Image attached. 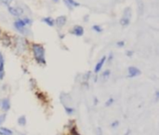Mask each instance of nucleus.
Returning a JSON list of instances; mask_svg holds the SVG:
<instances>
[{"mask_svg": "<svg viewBox=\"0 0 159 135\" xmlns=\"http://www.w3.org/2000/svg\"><path fill=\"white\" fill-rule=\"evenodd\" d=\"M1 41H2V44L4 45L5 47H9L10 46V44H11V38H10V36L8 35V34H4V35H1Z\"/></svg>", "mask_w": 159, "mask_h": 135, "instance_id": "nucleus-8", "label": "nucleus"}, {"mask_svg": "<svg viewBox=\"0 0 159 135\" xmlns=\"http://www.w3.org/2000/svg\"><path fill=\"white\" fill-rule=\"evenodd\" d=\"M106 59H107V61H108L109 62H111L113 61V59H114V54L112 53V52H111L108 57H106Z\"/></svg>", "mask_w": 159, "mask_h": 135, "instance_id": "nucleus-23", "label": "nucleus"}, {"mask_svg": "<svg viewBox=\"0 0 159 135\" xmlns=\"http://www.w3.org/2000/svg\"><path fill=\"white\" fill-rule=\"evenodd\" d=\"M18 124L21 127L26 125V118H25V116H21V117L19 118V119H18Z\"/></svg>", "mask_w": 159, "mask_h": 135, "instance_id": "nucleus-14", "label": "nucleus"}, {"mask_svg": "<svg viewBox=\"0 0 159 135\" xmlns=\"http://www.w3.org/2000/svg\"><path fill=\"white\" fill-rule=\"evenodd\" d=\"M70 133H71V135H80L78 133V132H77L75 127H73V128H72L71 130H70Z\"/></svg>", "mask_w": 159, "mask_h": 135, "instance_id": "nucleus-20", "label": "nucleus"}, {"mask_svg": "<svg viewBox=\"0 0 159 135\" xmlns=\"http://www.w3.org/2000/svg\"><path fill=\"white\" fill-rule=\"evenodd\" d=\"M71 33L75 36H82L84 35V28L81 25H75Z\"/></svg>", "mask_w": 159, "mask_h": 135, "instance_id": "nucleus-6", "label": "nucleus"}, {"mask_svg": "<svg viewBox=\"0 0 159 135\" xmlns=\"http://www.w3.org/2000/svg\"><path fill=\"white\" fill-rule=\"evenodd\" d=\"M129 24H130V18L128 17H126V16H123L121 18L120 20V24L122 26H124V27H127V26L129 25Z\"/></svg>", "mask_w": 159, "mask_h": 135, "instance_id": "nucleus-12", "label": "nucleus"}, {"mask_svg": "<svg viewBox=\"0 0 159 135\" xmlns=\"http://www.w3.org/2000/svg\"><path fill=\"white\" fill-rule=\"evenodd\" d=\"M110 74H111L110 70H105L104 72L102 73V77L103 78V80L108 79V77H110Z\"/></svg>", "mask_w": 159, "mask_h": 135, "instance_id": "nucleus-16", "label": "nucleus"}, {"mask_svg": "<svg viewBox=\"0 0 159 135\" xmlns=\"http://www.w3.org/2000/svg\"><path fill=\"white\" fill-rule=\"evenodd\" d=\"M128 77H138L142 74L139 68H137V67H135V66H129L128 69Z\"/></svg>", "mask_w": 159, "mask_h": 135, "instance_id": "nucleus-5", "label": "nucleus"}, {"mask_svg": "<svg viewBox=\"0 0 159 135\" xmlns=\"http://www.w3.org/2000/svg\"><path fill=\"white\" fill-rule=\"evenodd\" d=\"M116 46H117L118 48H122V47H124V46H125V42H124V41H122V40L117 41V42H116Z\"/></svg>", "mask_w": 159, "mask_h": 135, "instance_id": "nucleus-22", "label": "nucleus"}, {"mask_svg": "<svg viewBox=\"0 0 159 135\" xmlns=\"http://www.w3.org/2000/svg\"><path fill=\"white\" fill-rule=\"evenodd\" d=\"M132 55H133V51H131V50L127 51V56H129V57H130V56H132Z\"/></svg>", "mask_w": 159, "mask_h": 135, "instance_id": "nucleus-27", "label": "nucleus"}, {"mask_svg": "<svg viewBox=\"0 0 159 135\" xmlns=\"http://www.w3.org/2000/svg\"><path fill=\"white\" fill-rule=\"evenodd\" d=\"M52 1H54V2H56V3H58L59 1H60V0H52Z\"/></svg>", "mask_w": 159, "mask_h": 135, "instance_id": "nucleus-29", "label": "nucleus"}, {"mask_svg": "<svg viewBox=\"0 0 159 135\" xmlns=\"http://www.w3.org/2000/svg\"><path fill=\"white\" fill-rule=\"evenodd\" d=\"M5 119H6V115H0V125L2 124L3 122L5 121Z\"/></svg>", "mask_w": 159, "mask_h": 135, "instance_id": "nucleus-24", "label": "nucleus"}, {"mask_svg": "<svg viewBox=\"0 0 159 135\" xmlns=\"http://www.w3.org/2000/svg\"><path fill=\"white\" fill-rule=\"evenodd\" d=\"M1 35H2V31H1V29H0V36H1Z\"/></svg>", "mask_w": 159, "mask_h": 135, "instance_id": "nucleus-30", "label": "nucleus"}, {"mask_svg": "<svg viewBox=\"0 0 159 135\" xmlns=\"http://www.w3.org/2000/svg\"><path fill=\"white\" fill-rule=\"evenodd\" d=\"M64 109H65V111H66V113H67L68 115H72V114H73V108H72V107H68V106H64Z\"/></svg>", "mask_w": 159, "mask_h": 135, "instance_id": "nucleus-19", "label": "nucleus"}, {"mask_svg": "<svg viewBox=\"0 0 159 135\" xmlns=\"http://www.w3.org/2000/svg\"><path fill=\"white\" fill-rule=\"evenodd\" d=\"M13 25H14V28H15L18 32H20L21 34H23V35H26V32L29 31V30L26 29L27 25H26V24H25L23 18L16 20L15 21H14Z\"/></svg>", "mask_w": 159, "mask_h": 135, "instance_id": "nucleus-2", "label": "nucleus"}, {"mask_svg": "<svg viewBox=\"0 0 159 135\" xmlns=\"http://www.w3.org/2000/svg\"><path fill=\"white\" fill-rule=\"evenodd\" d=\"M13 1V0H0V4L1 5H4V6H9L10 3H11Z\"/></svg>", "mask_w": 159, "mask_h": 135, "instance_id": "nucleus-18", "label": "nucleus"}, {"mask_svg": "<svg viewBox=\"0 0 159 135\" xmlns=\"http://www.w3.org/2000/svg\"><path fill=\"white\" fill-rule=\"evenodd\" d=\"M118 125H119V122H118V121H114V122L112 123V124H111L112 128H116V127H117Z\"/></svg>", "mask_w": 159, "mask_h": 135, "instance_id": "nucleus-25", "label": "nucleus"}, {"mask_svg": "<svg viewBox=\"0 0 159 135\" xmlns=\"http://www.w3.org/2000/svg\"><path fill=\"white\" fill-rule=\"evenodd\" d=\"M105 61H106V56H103V57L100 60V61L97 62V64H96V66H95V69H94V72H95V74H98L100 71L102 70V66H103V64H104V62H105Z\"/></svg>", "mask_w": 159, "mask_h": 135, "instance_id": "nucleus-7", "label": "nucleus"}, {"mask_svg": "<svg viewBox=\"0 0 159 135\" xmlns=\"http://www.w3.org/2000/svg\"><path fill=\"white\" fill-rule=\"evenodd\" d=\"M4 78V71H0V80Z\"/></svg>", "mask_w": 159, "mask_h": 135, "instance_id": "nucleus-26", "label": "nucleus"}, {"mask_svg": "<svg viewBox=\"0 0 159 135\" xmlns=\"http://www.w3.org/2000/svg\"><path fill=\"white\" fill-rule=\"evenodd\" d=\"M31 48H32V52H33V55H34L35 62H37L38 64L45 65L47 62L46 50L43 45L38 44V43H33L31 45Z\"/></svg>", "mask_w": 159, "mask_h": 135, "instance_id": "nucleus-1", "label": "nucleus"}, {"mask_svg": "<svg viewBox=\"0 0 159 135\" xmlns=\"http://www.w3.org/2000/svg\"><path fill=\"white\" fill-rule=\"evenodd\" d=\"M8 11L14 17H21L23 14V9L19 7L8 6Z\"/></svg>", "mask_w": 159, "mask_h": 135, "instance_id": "nucleus-3", "label": "nucleus"}, {"mask_svg": "<svg viewBox=\"0 0 159 135\" xmlns=\"http://www.w3.org/2000/svg\"><path fill=\"white\" fill-rule=\"evenodd\" d=\"M66 21H67V17L64 15H61L54 20V25H56L58 28H61L65 25Z\"/></svg>", "mask_w": 159, "mask_h": 135, "instance_id": "nucleus-4", "label": "nucleus"}, {"mask_svg": "<svg viewBox=\"0 0 159 135\" xmlns=\"http://www.w3.org/2000/svg\"><path fill=\"white\" fill-rule=\"evenodd\" d=\"M42 21L44 22L45 24L50 26V27H53L54 26V19L52 17H45L42 19Z\"/></svg>", "mask_w": 159, "mask_h": 135, "instance_id": "nucleus-11", "label": "nucleus"}, {"mask_svg": "<svg viewBox=\"0 0 159 135\" xmlns=\"http://www.w3.org/2000/svg\"><path fill=\"white\" fill-rule=\"evenodd\" d=\"M114 100L113 98H109L108 100H107V102L105 103V105L106 106H110V105H112V104L114 103Z\"/></svg>", "mask_w": 159, "mask_h": 135, "instance_id": "nucleus-21", "label": "nucleus"}, {"mask_svg": "<svg viewBox=\"0 0 159 135\" xmlns=\"http://www.w3.org/2000/svg\"><path fill=\"white\" fill-rule=\"evenodd\" d=\"M92 29H93V31H95L96 33H102V28L98 24H95L92 26Z\"/></svg>", "mask_w": 159, "mask_h": 135, "instance_id": "nucleus-17", "label": "nucleus"}, {"mask_svg": "<svg viewBox=\"0 0 159 135\" xmlns=\"http://www.w3.org/2000/svg\"><path fill=\"white\" fill-rule=\"evenodd\" d=\"M64 3L69 9H73V7H77L80 6V4L75 0H64Z\"/></svg>", "mask_w": 159, "mask_h": 135, "instance_id": "nucleus-9", "label": "nucleus"}, {"mask_svg": "<svg viewBox=\"0 0 159 135\" xmlns=\"http://www.w3.org/2000/svg\"><path fill=\"white\" fill-rule=\"evenodd\" d=\"M4 65H5V60L3 57V54L0 52V71H4Z\"/></svg>", "mask_w": 159, "mask_h": 135, "instance_id": "nucleus-15", "label": "nucleus"}, {"mask_svg": "<svg viewBox=\"0 0 159 135\" xmlns=\"http://www.w3.org/2000/svg\"><path fill=\"white\" fill-rule=\"evenodd\" d=\"M0 135H13L12 130L7 128H0Z\"/></svg>", "mask_w": 159, "mask_h": 135, "instance_id": "nucleus-13", "label": "nucleus"}, {"mask_svg": "<svg viewBox=\"0 0 159 135\" xmlns=\"http://www.w3.org/2000/svg\"><path fill=\"white\" fill-rule=\"evenodd\" d=\"M158 97H159V92L156 91V92H155V99L158 100Z\"/></svg>", "mask_w": 159, "mask_h": 135, "instance_id": "nucleus-28", "label": "nucleus"}, {"mask_svg": "<svg viewBox=\"0 0 159 135\" xmlns=\"http://www.w3.org/2000/svg\"><path fill=\"white\" fill-rule=\"evenodd\" d=\"M1 107H2V109L4 110V111H6V112L9 110V108H10V102H9V100L8 98H5V99L2 100V102H1Z\"/></svg>", "mask_w": 159, "mask_h": 135, "instance_id": "nucleus-10", "label": "nucleus"}]
</instances>
